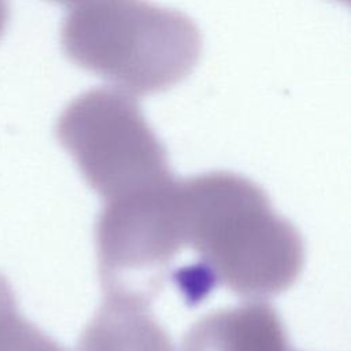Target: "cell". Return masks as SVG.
<instances>
[{
  "instance_id": "1",
  "label": "cell",
  "mask_w": 351,
  "mask_h": 351,
  "mask_svg": "<svg viewBox=\"0 0 351 351\" xmlns=\"http://www.w3.org/2000/svg\"><path fill=\"white\" fill-rule=\"evenodd\" d=\"M184 247H191L204 287L223 285L244 298H269L291 288L304 265L296 228L276 213L251 180L210 171L180 181Z\"/></svg>"
},
{
  "instance_id": "2",
  "label": "cell",
  "mask_w": 351,
  "mask_h": 351,
  "mask_svg": "<svg viewBox=\"0 0 351 351\" xmlns=\"http://www.w3.org/2000/svg\"><path fill=\"white\" fill-rule=\"evenodd\" d=\"M60 43L74 64L133 96L177 85L202 51L189 16L148 0H80L63 21Z\"/></svg>"
},
{
  "instance_id": "3",
  "label": "cell",
  "mask_w": 351,
  "mask_h": 351,
  "mask_svg": "<svg viewBox=\"0 0 351 351\" xmlns=\"http://www.w3.org/2000/svg\"><path fill=\"white\" fill-rule=\"evenodd\" d=\"M55 132L104 202L174 178L166 149L136 97L118 88L100 86L78 95L59 115Z\"/></svg>"
},
{
  "instance_id": "4",
  "label": "cell",
  "mask_w": 351,
  "mask_h": 351,
  "mask_svg": "<svg viewBox=\"0 0 351 351\" xmlns=\"http://www.w3.org/2000/svg\"><path fill=\"white\" fill-rule=\"evenodd\" d=\"M180 181L104 202L96 223L99 277L106 296L148 303L184 248Z\"/></svg>"
},
{
  "instance_id": "5",
  "label": "cell",
  "mask_w": 351,
  "mask_h": 351,
  "mask_svg": "<svg viewBox=\"0 0 351 351\" xmlns=\"http://www.w3.org/2000/svg\"><path fill=\"white\" fill-rule=\"evenodd\" d=\"M180 351H291L277 311L262 300L204 315L186 332Z\"/></svg>"
},
{
  "instance_id": "6",
  "label": "cell",
  "mask_w": 351,
  "mask_h": 351,
  "mask_svg": "<svg viewBox=\"0 0 351 351\" xmlns=\"http://www.w3.org/2000/svg\"><path fill=\"white\" fill-rule=\"evenodd\" d=\"M77 351H174L148 304L106 296L80 336Z\"/></svg>"
},
{
  "instance_id": "7",
  "label": "cell",
  "mask_w": 351,
  "mask_h": 351,
  "mask_svg": "<svg viewBox=\"0 0 351 351\" xmlns=\"http://www.w3.org/2000/svg\"><path fill=\"white\" fill-rule=\"evenodd\" d=\"M0 351H66L23 318L7 280L0 274Z\"/></svg>"
},
{
  "instance_id": "8",
  "label": "cell",
  "mask_w": 351,
  "mask_h": 351,
  "mask_svg": "<svg viewBox=\"0 0 351 351\" xmlns=\"http://www.w3.org/2000/svg\"><path fill=\"white\" fill-rule=\"evenodd\" d=\"M10 18V3L8 0H0V37L7 26Z\"/></svg>"
}]
</instances>
